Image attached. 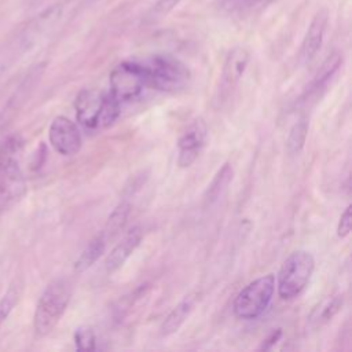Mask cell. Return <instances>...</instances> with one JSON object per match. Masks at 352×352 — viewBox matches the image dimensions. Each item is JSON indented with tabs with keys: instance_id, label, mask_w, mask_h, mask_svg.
Returning <instances> with one entry per match:
<instances>
[{
	"instance_id": "cell-1",
	"label": "cell",
	"mask_w": 352,
	"mask_h": 352,
	"mask_svg": "<svg viewBox=\"0 0 352 352\" xmlns=\"http://www.w3.org/2000/svg\"><path fill=\"white\" fill-rule=\"evenodd\" d=\"M72 297V285L65 278L54 279L47 285L38 298L33 327L38 337L50 334L63 316Z\"/></svg>"
},
{
	"instance_id": "cell-2",
	"label": "cell",
	"mask_w": 352,
	"mask_h": 352,
	"mask_svg": "<svg viewBox=\"0 0 352 352\" xmlns=\"http://www.w3.org/2000/svg\"><path fill=\"white\" fill-rule=\"evenodd\" d=\"M139 62L143 67L147 85L155 89L165 92L180 91L191 80L190 69L173 56L154 55Z\"/></svg>"
},
{
	"instance_id": "cell-3",
	"label": "cell",
	"mask_w": 352,
	"mask_h": 352,
	"mask_svg": "<svg viewBox=\"0 0 352 352\" xmlns=\"http://www.w3.org/2000/svg\"><path fill=\"white\" fill-rule=\"evenodd\" d=\"M23 140L19 135H10L0 143V195L10 201L25 192V179L19 165Z\"/></svg>"
},
{
	"instance_id": "cell-4",
	"label": "cell",
	"mask_w": 352,
	"mask_h": 352,
	"mask_svg": "<svg viewBox=\"0 0 352 352\" xmlns=\"http://www.w3.org/2000/svg\"><path fill=\"white\" fill-rule=\"evenodd\" d=\"M315 270V258L307 250L292 252L278 274V294L289 300L297 297L308 285Z\"/></svg>"
},
{
	"instance_id": "cell-5",
	"label": "cell",
	"mask_w": 352,
	"mask_h": 352,
	"mask_svg": "<svg viewBox=\"0 0 352 352\" xmlns=\"http://www.w3.org/2000/svg\"><path fill=\"white\" fill-rule=\"evenodd\" d=\"M275 292V276L272 274L260 276L248 283L235 297L234 312L239 319H256L270 305Z\"/></svg>"
},
{
	"instance_id": "cell-6",
	"label": "cell",
	"mask_w": 352,
	"mask_h": 352,
	"mask_svg": "<svg viewBox=\"0 0 352 352\" xmlns=\"http://www.w3.org/2000/svg\"><path fill=\"white\" fill-rule=\"evenodd\" d=\"M147 87L146 76L139 60H125L110 73V94L120 102L138 98Z\"/></svg>"
},
{
	"instance_id": "cell-7",
	"label": "cell",
	"mask_w": 352,
	"mask_h": 352,
	"mask_svg": "<svg viewBox=\"0 0 352 352\" xmlns=\"http://www.w3.org/2000/svg\"><path fill=\"white\" fill-rule=\"evenodd\" d=\"M48 139L54 150L62 155H74L81 148V133L77 125L65 116L52 120L48 129Z\"/></svg>"
},
{
	"instance_id": "cell-8",
	"label": "cell",
	"mask_w": 352,
	"mask_h": 352,
	"mask_svg": "<svg viewBox=\"0 0 352 352\" xmlns=\"http://www.w3.org/2000/svg\"><path fill=\"white\" fill-rule=\"evenodd\" d=\"M208 135V126L204 118H195L177 140V165L188 168L198 158L204 148Z\"/></svg>"
},
{
	"instance_id": "cell-9",
	"label": "cell",
	"mask_w": 352,
	"mask_h": 352,
	"mask_svg": "<svg viewBox=\"0 0 352 352\" xmlns=\"http://www.w3.org/2000/svg\"><path fill=\"white\" fill-rule=\"evenodd\" d=\"M250 55L249 51L245 47H234L226 60L221 70V80H220V94L223 96L228 95L239 82L242 78L248 63H249Z\"/></svg>"
},
{
	"instance_id": "cell-10",
	"label": "cell",
	"mask_w": 352,
	"mask_h": 352,
	"mask_svg": "<svg viewBox=\"0 0 352 352\" xmlns=\"http://www.w3.org/2000/svg\"><path fill=\"white\" fill-rule=\"evenodd\" d=\"M103 98L104 94L95 89H82L76 96V117L78 124H81L85 129L96 131V122L102 109Z\"/></svg>"
},
{
	"instance_id": "cell-11",
	"label": "cell",
	"mask_w": 352,
	"mask_h": 352,
	"mask_svg": "<svg viewBox=\"0 0 352 352\" xmlns=\"http://www.w3.org/2000/svg\"><path fill=\"white\" fill-rule=\"evenodd\" d=\"M143 238V231L140 227H133L129 230L124 238L111 249L104 261V268L109 274L117 271L124 265L129 256L136 250Z\"/></svg>"
},
{
	"instance_id": "cell-12",
	"label": "cell",
	"mask_w": 352,
	"mask_h": 352,
	"mask_svg": "<svg viewBox=\"0 0 352 352\" xmlns=\"http://www.w3.org/2000/svg\"><path fill=\"white\" fill-rule=\"evenodd\" d=\"M327 22H329V15L324 10L319 11L311 21L302 41V47H301V56L305 62H309L311 59H314L318 51L320 50L323 44Z\"/></svg>"
},
{
	"instance_id": "cell-13",
	"label": "cell",
	"mask_w": 352,
	"mask_h": 352,
	"mask_svg": "<svg viewBox=\"0 0 352 352\" xmlns=\"http://www.w3.org/2000/svg\"><path fill=\"white\" fill-rule=\"evenodd\" d=\"M344 297L341 294H336L331 297L323 298L309 314L308 316V327L311 330H318L326 323H329L342 308Z\"/></svg>"
},
{
	"instance_id": "cell-14",
	"label": "cell",
	"mask_w": 352,
	"mask_h": 352,
	"mask_svg": "<svg viewBox=\"0 0 352 352\" xmlns=\"http://www.w3.org/2000/svg\"><path fill=\"white\" fill-rule=\"evenodd\" d=\"M197 297L194 294L187 296L186 298H183L165 318V320L162 322L161 326V334L162 336H170L173 333H176L182 324L186 322V319L188 318V315L191 314L194 305H195Z\"/></svg>"
},
{
	"instance_id": "cell-15",
	"label": "cell",
	"mask_w": 352,
	"mask_h": 352,
	"mask_svg": "<svg viewBox=\"0 0 352 352\" xmlns=\"http://www.w3.org/2000/svg\"><path fill=\"white\" fill-rule=\"evenodd\" d=\"M342 65V54L336 51L333 54H330L323 63L319 66L312 82H311V91H319L323 87L327 85V82L337 74V72L340 70Z\"/></svg>"
},
{
	"instance_id": "cell-16",
	"label": "cell",
	"mask_w": 352,
	"mask_h": 352,
	"mask_svg": "<svg viewBox=\"0 0 352 352\" xmlns=\"http://www.w3.org/2000/svg\"><path fill=\"white\" fill-rule=\"evenodd\" d=\"M234 177V169L231 166V164L226 162L219 170L217 173L214 175V177L212 179L210 184L206 188V192H205V199L206 202L210 205V204H214L221 195L223 192L227 190L228 184L231 183Z\"/></svg>"
},
{
	"instance_id": "cell-17",
	"label": "cell",
	"mask_w": 352,
	"mask_h": 352,
	"mask_svg": "<svg viewBox=\"0 0 352 352\" xmlns=\"http://www.w3.org/2000/svg\"><path fill=\"white\" fill-rule=\"evenodd\" d=\"M129 213H131V204L126 199L121 201L113 209V212L110 213V216L107 219V223L104 226V231L102 234L106 241L113 239L114 236H117L122 231V228L125 227V224L128 221Z\"/></svg>"
},
{
	"instance_id": "cell-18",
	"label": "cell",
	"mask_w": 352,
	"mask_h": 352,
	"mask_svg": "<svg viewBox=\"0 0 352 352\" xmlns=\"http://www.w3.org/2000/svg\"><path fill=\"white\" fill-rule=\"evenodd\" d=\"M106 239L104 236L100 234L96 238H94L87 246L85 249L81 252V254L78 256V258L74 263V270L77 272H82L85 270H88L89 267H92L95 264V261L103 254L104 249H106Z\"/></svg>"
},
{
	"instance_id": "cell-19",
	"label": "cell",
	"mask_w": 352,
	"mask_h": 352,
	"mask_svg": "<svg viewBox=\"0 0 352 352\" xmlns=\"http://www.w3.org/2000/svg\"><path fill=\"white\" fill-rule=\"evenodd\" d=\"M22 289H23L22 280L19 278H15L10 283L4 296L1 297V300H0V326L6 322V319L14 309V307L18 304L21 294H22Z\"/></svg>"
},
{
	"instance_id": "cell-20",
	"label": "cell",
	"mask_w": 352,
	"mask_h": 352,
	"mask_svg": "<svg viewBox=\"0 0 352 352\" xmlns=\"http://www.w3.org/2000/svg\"><path fill=\"white\" fill-rule=\"evenodd\" d=\"M120 104L121 103L111 94H104L102 109H100L98 122H96V131L104 129L114 124V121L120 116Z\"/></svg>"
},
{
	"instance_id": "cell-21",
	"label": "cell",
	"mask_w": 352,
	"mask_h": 352,
	"mask_svg": "<svg viewBox=\"0 0 352 352\" xmlns=\"http://www.w3.org/2000/svg\"><path fill=\"white\" fill-rule=\"evenodd\" d=\"M307 133H308V121L305 118H301L290 128V132L286 140V150L289 154H298L302 150L305 144Z\"/></svg>"
},
{
	"instance_id": "cell-22",
	"label": "cell",
	"mask_w": 352,
	"mask_h": 352,
	"mask_svg": "<svg viewBox=\"0 0 352 352\" xmlns=\"http://www.w3.org/2000/svg\"><path fill=\"white\" fill-rule=\"evenodd\" d=\"M264 0H219V10L224 14H242L246 12Z\"/></svg>"
},
{
	"instance_id": "cell-23",
	"label": "cell",
	"mask_w": 352,
	"mask_h": 352,
	"mask_svg": "<svg viewBox=\"0 0 352 352\" xmlns=\"http://www.w3.org/2000/svg\"><path fill=\"white\" fill-rule=\"evenodd\" d=\"M74 344L77 351H95L96 349V338L92 327L80 326L74 331Z\"/></svg>"
},
{
	"instance_id": "cell-24",
	"label": "cell",
	"mask_w": 352,
	"mask_h": 352,
	"mask_svg": "<svg viewBox=\"0 0 352 352\" xmlns=\"http://www.w3.org/2000/svg\"><path fill=\"white\" fill-rule=\"evenodd\" d=\"M182 0H158L153 8V14H151V18L153 19H157V18H161V16H165L166 14H169L170 11H173L179 3Z\"/></svg>"
},
{
	"instance_id": "cell-25",
	"label": "cell",
	"mask_w": 352,
	"mask_h": 352,
	"mask_svg": "<svg viewBox=\"0 0 352 352\" xmlns=\"http://www.w3.org/2000/svg\"><path fill=\"white\" fill-rule=\"evenodd\" d=\"M352 227V217H351V205L345 208V210L340 216V221L337 226V235L338 238H345L351 232Z\"/></svg>"
},
{
	"instance_id": "cell-26",
	"label": "cell",
	"mask_w": 352,
	"mask_h": 352,
	"mask_svg": "<svg viewBox=\"0 0 352 352\" xmlns=\"http://www.w3.org/2000/svg\"><path fill=\"white\" fill-rule=\"evenodd\" d=\"M280 337H282V329H275V330H272V331L268 334V337L261 341L258 349H260V351H270V349H272V346L280 340Z\"/></svg>"
},
{
	"instance_id": "cell-27",
	"label": "cell",
	"mask_w": 352,
	"mask_h": 352,
	"mask_svg": "<svg viewBox=\"0 0 352 352\" xmlns=\"http://www.w3.org/2000/svg\"><path fill=\"white\" fill-rule=\"evenodd\" d=\"M30 1H32V4H40V3L47 1V0H30Z\"/></svg>"
}]
</instances>
